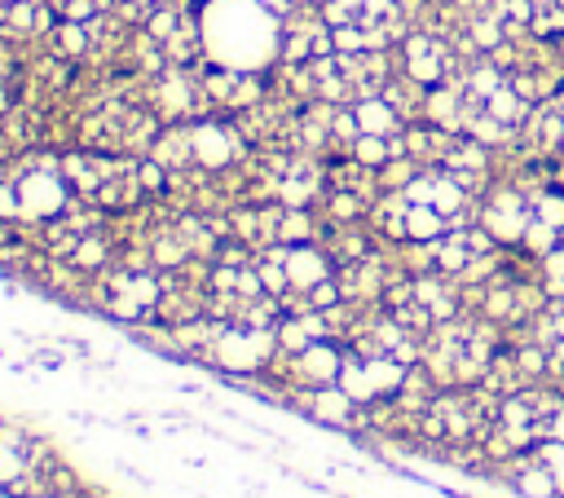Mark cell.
<instances>
[{"instance_id":"cell-9","label":"cell","mask_w":564,"mask_h":498,"mask_svg":"<svg viewBox=\"0 0 564 498\" xmlns=\"http://www.w3.org/2000/svg\"><path fill=\"white\" fill-rule=\"evenodd\" d=\"M503 428H529L533 419H538V410H533V401L524 397V388L520 393H507V397H498V415H494Z\"/></svg>"},{"instance_id":"cell-13","label":"cell","mask_w":564,"mask_h":498,"mask_svg":"<svg viewBox=\"0 0 564 498\" xmlns=\"http://www.w3.org/2000/svg\"><path fill=\"white\" fill-rule=\"evenodd\" d=\"M27 472H32L27 450H19V445H10V441H0V489H10V485L23 480Z\"/></svg>"},{"instance_id":"cell-11","label":"cell","mask_w":564,"mask_h":498,"mask_svg":"<svg viewBox=\"0 0 564 498\" xmlns=\"http://www.w3.org/2000/svg\"><path fill=\"white\" fill-rule=\"evenodd\" d=\"M349 155H353L362 168H375V172H380V168L393 159V150H388V137H375V133H362V137L353 142V150H349Z\"/></svg>"},{"instance_id":"cell-10","label":"cell","mask_w":564,"mask_h":498,"mask_svg":"<svg viewBox=\"0 0 564 498\" xmlns=\"http://www.w3.org/2000/svg\"><path fill=\"white\" fill-rule=\"evenodd\" d=\"M560 242H564V234H560L555 225L538 220V216L529 220V229H524V238H520V247H524V252H529V257H538V261H542L546 252H555V247H560Z\"/></svg>"},{"instance_id":"cell-1","label":"cell","mask_w":564,"mask_h":498,"mask_svg":"<svg viewBox=\"0 0 564 498\" xmlns=\"http://www.w3.org/2000/svg\"><path fill=\"white\" fill-rule=\"evenodd\" d=\"M345 371V340H314L305 353L287 362V388H327Z\"/></svg>"},{"instance_id":"cell-5","label":"cell","mask_w":564,"mask_h":498,"mask_svg":"<svg viewBox=\"0 0 564 498\" xmlns=\"http://www.w3.org/2000/svg\"><path fill=\"white\" fill-rule=\"evenodd\" d=\"M445 234H450V220L432 203H410V212H406V242L410 238L415 242H437Z\"/></svg>"},{"instance_id":"cell-2","label":"cell","mask_w":564,"mask_h":498,"mask_svg":"<svg viewBox=\"0 0 564 498\" xmlns=\"http://www.w3.org/2000/svg\"><path fill=\"white\" fill-rule=\"evenodd\" d=\"M336 274V261L323 242H296L287 247V279H292V292H314L323 279Z\"/></svg>"},{"instance_id":"cell-6","label":"cell","mask_w":564,"mask_h":498,"mask_svg":"<svg viewBox=\"0 0 564 498\" xmlns=\"http://www.w3.org/2000/svg\"><path fill=\"white\" fill-rule=\"evenodd\" d=\"M432 247H437V274L459 279V274L472 265V247L463 242V234H459V229H450V234H445V238H437Z\"/></svg>"},{"instance_id":"cell-15","label":"cell","mask_w":564,"mask_h":498,"mask_svg":"<svg viewBox=\"0 0 564 498\" xmlns=\"http://www.w3.org/2000/svg\"><path fill=\"white\" fill-rule=\"evenodd\" d=\"M546 428H551V437H555V441H564V406H560V410L546 419Z\"/></svg>"},{"instance_id":"cell-3","label":"cell","mask_w":564,"mask_h":498,"mask_svg":"<svg viewBox=\"0 0 564 498\" xmlns=\"http://www.w3.org/2000/svg\"><path fill=\"white\" fill-rule=\"evenodd\" d=\"M89 45H93V36H89V23H80V19H58L54 32H49V41H45V49L58 54V58H67V63H84L89 58Z\"/></svg>"},{"instance_id":"cell-4","label":"cell","mask_w":564,"mask_h":498,"mask_svg":"<svg viewBox=\"0 0 564 498\" xmlns=\"http://www.w3.org/2000/svg\"><path fill=\"white\" fill-rule=\"evenodd\" d=\"M353 115H358L362 133H375V137H393V133L406 128V120H402L384 98H358V102H353Z\"/></svg>"},{"instance_id":"cell-14","label":"cell","mask_w":564,"mask_h":498,"mask_svg":"<svg viewBox=\"0 0 564 498\" xmlns=\"http://www.w3.org/2000/svg\"><path fill=\"white\" fill-rule=\"evenodd\" d=\"M309 296V309H336L340 301H345V292H340V279L331 274V279H323L314 292H305Z\"/></svg>"},{"instance_id":"cell-16","label":"cell","mask_w":564,"mask_h":498,"mask_svg":"<svg viewBox=\"0 0 564 498\" xmlns=\"http://www.w3.org/2000/svg\"><path fill=\"white\" fill-rule=\"evenodd\" d=\"M0 423H5V419H0Z\"/></svg>"},{"instance_id":"cell-8","label":"cell","mask_w":564,"mask_h":498,"mask_svg":"<svg viewBox=\"0 0 564 498\" xmlns=\"http://www.w3.org/2000/svg\"><path fill=\"white\" fill-rule=\"evenodd\" d=\"M511 494H520V498H555V472L542 467V463H533V467H524L511 480Z\"/></svg>"},{"instance_id":"cell-7","label":"cell","mask_w":564,"mask_h":498,"mask_svg":"<svg viewBox=\"0 0 564 498\" xmlns=\"http://www.w3.org/2000/svg\"><path fill=\"white\" fill-rule=\"evenodd\" d=\"M485 111H489L494 120H503V124L520 128V124L529 120V111H533V106H529V102H524V98H520L511 84H503V89H494V93L485 98Z\"/></svg>"},{"instance_id":"cell-12","label":"cell","mask_w":564,"mask_h":498,"mask_svg":"<svg viewBox=\"0 0 564 498\" xmlns=\"http://www.w3.org/2000/svg\"><path fill=\"white\" fill-rule=\"evenodd\" d=\"M419 172H424V163H419V159H410V155L388 159V163L380 168V190H406V185H410Z\"/></svg>"}]
</instances>
